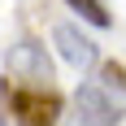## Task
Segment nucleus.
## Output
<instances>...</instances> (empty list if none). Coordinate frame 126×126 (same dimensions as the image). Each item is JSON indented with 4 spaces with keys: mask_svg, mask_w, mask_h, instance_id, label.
<instances>
[{
    "mask_svg": "<svg viewBox=\"0 0 126 126\" xmlns=\"http://www.w3.org/2000/svg\"><path fill=\"white\" fill-rule=\"evenodd\" d=\"M9 96V113L17 126H57L61 122V96L52 87H22V83H9L4 87Z\"/></svg>",
    "mask_w": 126,
    "mask_h": 126,
    "instance_id": "f257e3e1",
    "label": "nucleus"
},
{
    "mask_svg": "<svg viewBox=\"0 0 126 126\" xmlns=\"http://www.w3.org/2000/svg\"><path fill=\"white\" fill-rule=\"evenodd\" d=\"M4 70L22 87H48V78H52V61H48L39 39H17L9 48V57H4Z\"/></svg>",
    "mask_w": 126,
    "mask_h": 126,
    "instance_id": "f03ea898",
    "label": "nucleus"
},
{
    "mask_svg": "<svg viewBox=\"0 0 126 126\" xmlns=\"http://www.w3.org/2000/svg\"><path fill=\"white\" fill-rule=\"evenodd\" d=\"M74 113L83 117L87 126H122L126 104H122V100H113V96H109L96 78H87V83L74 91Z\"/></svg>",
    "mask_w": 126,
    "mask_h": 126,
    "instance_id": "7ed1b4c3",
    "label": "nucleus"
},
{
    "mask_svg": "<svg viewBox=\"0 0 126 126\" xmlns=\"http://www.w3.org/2000/svg\"><path fill=\"white\" fill-rule=\"evenodd\" d=\"M52 44H57V52H61L74 70H91V65H96V44H91V35H83L74 22L57 26V31H52Z\"/></svg>",
    "mask_w": 126,
    "mask_h": 126,
    "instance_id": "20e7f679",
    "label": "nucleus"
},
{
    "mask_svg": "<svg viewBox=\"0 0 126 126\" xmlns=\"http://www.w3.org/2000/svg\"><path fill=\"white\" fill-rule=\"evenodd\" d=\"M96 83H100L113 100L126 104V65L122 61H100V65H96Z\"/></svg>",
    "mask_w": 126,
    "mask_h": 126,
    "instance_id": "39448f33",
    "label": "nucleus"
},
{
    "mask_svg": "<svg viewBox=\"0 0 126 126\" xmlns=\"http://www.w3.org/2000/svg\"><path fill=\"white\" fill-rule=\"evenodd\" d=\"M70 9H78V17H87L91 26H113V17L104 13V4L100 0H65Z\"/></svg>",
    "mask_w": 126,
    "mask_h": 126,
    "instance_id": "423d86ee",
    "label": "nucleus"
},
{
    "mask_svg": "<svg viewBox=\"0 0 126 126\" xmlns=\"http://www.w3.org/2000/svg\"><path fill=\"white\" fill-rule=\"evenodd\" d=\"M57 126H87V122H83L78 113H61V122H57Z\"/></svg>",
    "mask_w": 126,
    "mask_h": 126,
    "instance_id": "0eeeda50",
    "label": "nucleus"
}]
</instances>
